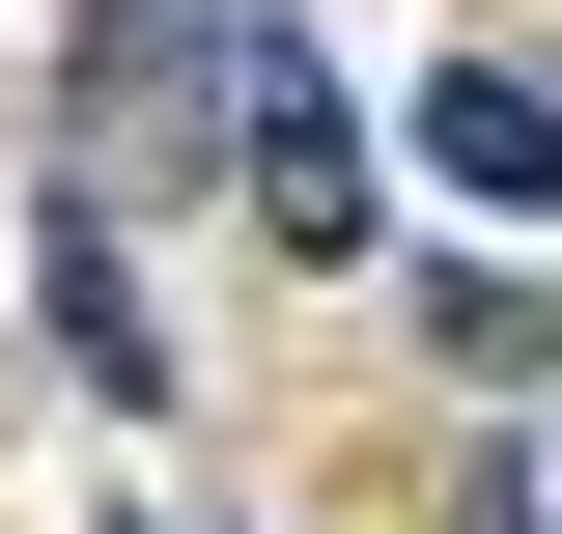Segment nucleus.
Here are the masks:
<instances>
[{
  "label": "nucleus",
  "mask_w": 562,
  "mask_h": 534,
  "mask_svg": "<svg viewBox=\"0 0 562 534\" xmlns=\"http://www.w3.org/2000/svg\"><path fill=\"white\" fill-rule=\"evenodd\" d=\"M422 169H450L479 225H562V85H506V57H450V85H422Z\"/></svg>",
  "instance_id": "f257e3e1"
},
{
  "label": "nucleus",
  "mask_w": 562,
  "mask_h": 534,
  "mask_svg": "<svg viewBox=\"0 0 562 534\" xmlns=\"http://www.w3.org/2000/svg\"><path fill=\"white\" fill-rule=\"evenodd\" d=\"M57 337H85V394H169V366H140V281H113V225L57 198Z\"/></svg>",
  "instance_id": "7ed1b4c3"
},
{
  "label": "nucleus",
  "mask_w": 562,
  "mask_h": 534,
  "mask_svg": "<svg viewBox=\"0 0 562 534\" xmlns=\"http://www.w3.org/2000/svg\"><path fill=\"white\" fill-rule=\"evenodd\" d=\"M254 225H281V254H366V141H338L310 57H254Z\"/></svg>",
  "instance_id": "f03ea898"
}]
</instances>
